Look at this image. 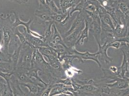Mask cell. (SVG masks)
<instances>
[{"instance_id":"6da1fadb","label":"cell","mask_w":129,"mask_h":96,"mask_svg":"<svg viewBox=\"0 0 129 96\" xmlns=\"http://www.w3.org/2000/svg\"><path fill=\"white\" fill-rule=\"evenodd\" d=\"M67 54L68 55H76L80 57L81 59L84 60H91L95 62L99 67L102 69V65L98 59V53L91 54L89 51H86L84 52H80L76 50L75 46L68 47L67 49Z\"/></svg>"},{"instance_id":"7a4b0ae2","label":"cell","mask_w":129,"mask_h":96,"mask_svg":"<svg viewBox=\"0 0 129 96\" xmlns=\"http://www.w3.org/2000/svg\"><path fill=\"white\" fill-rule=\"evenodd\" d=\"M88 16V15L85 10L79 13L76 16L75 18L72 22L70 29L62 36L63 38L69 35L77 28L80 27L83 23H84L85 19Z\"/></svg>"},{"instance_id":"3957f363","label":"cell","mask_w":129,"mask_h":96,"mask_svg":"<svg viewBox=\"0 0 129 96\" xmlns=\"http://www.w3.org/2000/svg\"><path fill=\"white\" fill-rule=\"evenodd\" d=\"M85 27V21L80 27L77 28L69 35L63 38V40L68 47L75 46V43L81 35V32Z\"/></svg>"},{"instance_id":"277c9868","label":"cell","mask_w":129,"mask_h":96,"mask_svg":"<svg viewBox=\"0 0 129 96\" xmlns=\"http://www.w3.org/2000/svg\"><path fill=\"white\" fill-rule=\"evenodd\" d=\"M53 28L54 30V31L53 33V36L50 41L48 43V46L51 47L52 48H54L55 50L57 45H60L63 46L65 49H67L68 47L66 46V45L64 42L63 38L59 31L58 30L54 23L53 25Z\"/></svg>"},{"instance_id":"5b68a950","label":"cell","mask_w":129,"mask_h":96,"mask_svg":"<svg viewBox=\"0 0 129 96\" xmlns=\"http://www.w3.org/2000/svg\"><path fill=\"white\" fill-rule=\"evenodd\" d=\"M109 43L106 42L102 45L98 46V59L103 61L106 64H109L113 61V59L110 57L108 54V50L109 49L108 44Z\"/></svg>"},{"instance_id":"8992f818","label":"cell","mask_w":129,"mask_h":96,"mask_svg":"<svg viewBox=\"0 0 129 96\" xmlns=\"http://www.w3.org/2000/svg\"><path fill=\"white\" fill-rule=\"evenodd\" d=\"M12 13L15 15V20L11 24L12 27L13 28H16L19 26H23L25 27L26 31L28 34H29L31 30L30 28V26L31 24L32 23L33 20L31 19H29L28 21L25 22L23 21H22L20 19L17 13H16L15 12H12Z\"/></svg>"},{"instance_id":"52a82bcc","label":"cell","mask_w":129,"mask_h":96,"mask_svg":"<svg viewBox=\"0 0 129 96\" xmlns=\"http://www.w3.org/2000/svg\"><path fill=\"white\" fill-rule=\"evenodd\" d=\"M23 33L24 34L27 41L30 44V45L33 47H38L40 46H48L47 43L45 42L42 39L37 38V37H35L32 35H31L30 34H28L26 31V29H25L24 32H23Z\"/></svg>"},{"instance_id":"ba28073f","label":"cell","mask_w":129,"mask_h":96,"mask_svg":"<svg viewBox=\"0 0 129 96\" xmlns=\"http://www.w3.org/2000/svg\"><path fill=\"white\" fill-rule=\"evenodd\" d=\"M93 27L92 31L93 32V36L98 44V46L101 45L100 38L101 34L102 32L101 27V19L100 17L93 20Z\"/></svg>"},{"instance_id":"9c48e42d","label":"cell","mask_w":129,"mask_h":96,"mask_svg":"<svg viewBox=\"0 0 129 96\" xmlns=\"http://www.w3.org/2000/svg\"><path fill=\"white\" fill-rule=\"evenodd\" d=\"M3 46L4 51L7 54H9V50L11 42L12 35L10 31L6 27H3Z\"/></svg>"},{"instance_id":"30bf717a","label":"cell","mask_w":129,"mask_h":96,"mask_svg":"<svg viewBox=\"0 0 129 96\" xmlns=\"http://www.w3.org/2000/svg\"><path fill=\"white\" fill-rule=\"evenodd\" d=\"M81 0H60V8L63 13L66 14L69 9L72 8Z\"/></svg>"},{"instance_id":"8fae6325","label":"cell","mask_w":129,"mask_h":96,"mask_svg":"<svg viewBox=\"0 0 129 96\" xmlns=\"http://www.w3.org/2000/svg\"><path fill=\"white\" fill-rule=\"evenodd\" d=\"M22 47V44H21L20 45H19L18 47H17L15 49L13 53L10 56L12 65H13L12 72L14 73L16 71V70L17 69L18 64V61L19 59Z\"/></svg>"},{"instance_id":"7c38bea8","label":"cell","mask_w":129,"mask_h":96,"mask_svg":"<svg viewBox=\"0 0 129 96\" xmlns=\"http://www.w3.org/2000/svg\"><path fill=\"white\" fill-rule=\"evenodd\" d=\"M54 14L50 10H42L37 9L35 12V15L40 18L43 21L49 22L53 21L52 18V16Z\"/></svg>"},{"instance_id":"4fadbf2b","label":"cell","mask_w":129,"mask_h":96,"mask_svg":"<svg viewBox=\"0 0 129 96\" xmlns=\"http://www.w3.org/2000/svg\"><path fill=\"white\" fill-rule=\"evenodd\" d=\"M15 79H13L12 77H11L10 81V85L13 92V96H26V94L22 90L17 78L15 76Z\"/></svg>"},{"instance_id":"5bb4252c","label":"cell","mask_w":129,"mask_h":96,"mask_svg":"<svg viewBox=\"0 0 129 96\" xmlns=\"http://www.w3.org/2000/svg\"><path fill=\"white\" fill-rule=\"evenodd\" d=\"M14 75H15V76L17 78L19 83H31L36 84L35 83V82L30 77H29L24 72H21V71H18L16 70L14 73Z\"/></svg>"},{"instance_id":"9a60e30c","label":"cell","mask_w":129,"mask_h":96,"mask_svg":"<svg viewBox=\"0 0 129 96\" xmlns=\"http://www.w3.org/2000/svg\"><path fill=\"white\" fill-rule=\"evenodd\" d=\"M40 71V70L37 68H30L28 70V71L26 73L29 77H30L32 80L33 79H34V81H36L40 83L43 84V85L47 87L48 84L45 83L43 80H42L41 77L39 75V72Z\"/></svg>"},{"instance_id":"2e32d148","label":"cell","mask_w":129,"mask_h":96,"mask_svg":"<svg viewBox=\"0 0 129 96\" xmlns=\"http://www.w3.org/2000/svg\"><path fill=\"white\" fill-rule=\"evenodd\" d=\"M89 27L87 22L85 21V27L83 29L81 32V35L79 37L78 39L76 41L75 46L76 45H83L84 39H87L88 40L89 39Z\"/></svg>"},{"instance_id":"e0dca14e","label":"cell","mask_w":129,"mask_h":96,"mask_svg":"<svg viewBox=\"0 0 129 96\" xmlns=\"http://www.w3.org/2000/svg\"><path fill=\"white\" fill-rule=\"evenodd\" d=\"M121 52L123 55V60L121 65L119 67V68L120 71V77L124 78H125L126 73L127 72L128 62L127 59V56L125 52L123 50H121Z\"/></svg>"},{"instance_id":"ac0fdd59","label":"cell","mask_w":129,"mask_h":96,"mask_svg":"<svg viewBox=\"0 0 129 96\" xmlns=\"http://www.w3.org/2000/svg\"><path fill=\"white\" fill-rule=\"evenodd\" d=\"M38 49L39 51L43 55H54L57 56V53L54 48L49 46H40L36 47Z\"/></svg>"},{"instance_id":"d6986e66","label":"cell","mask_w":129,"mask_h":96,"mask_svg":"<svg viewBox=\"0 0 129 96\" xmlns=\"http://www.w3.org/2000/svg\"><path fill=\"white\" fill-rule=\"evenodd\" d=\"M48 23V26L45 29L44 35H43V37L45 38V42L47 44L50 41L52 37L53 36L52 28L53 27V25L54 22V21H51Z\"/></svg>"},{"instance_id":"ffe728a7","label":"cell","mask_w":129,"mask_h":96,"mask_svg":"<svg viewBox=\"0 0 129 96\" xmlns=\"http://www.w3.org/2000/svg\"><path fill=\"white\" fill-rule=\"evenodd\" d=\"M20 85H23L27 87L30 93L33 95H37L40 92V88L38 85L31 83H19Z\"/></svg>"},{"instance_id":"44dd1931","label":"cell","mask_w":129,"mask_h":96,"mask_svg":"<svg viewBox=\"0 0 129 96\" xmlns=\"http://www.w3.org/2000/svg\"><path fill=\"white\" fill-rule=\"evenodd\" d=\"M85 3L86 2H85L84 0H81L80 2H79L74 7L71 8V9L69 11L70 16H72L75 12H79V13H80L81 12L83 11L84 10H85Z\"/></svg>"},{"instance_id":"7402d4cb","label":"cell","mask_w":129,"mask_h":96,"mask_svg":"<svg viewBox=\"0 0 129 96\" xmlns=\"http://www.w3.org/2000/svg\"><path fill=\"white\" fill-rule=\"evenodd\" d=\"M14 28V34H15V35L18 38L19 40L20 41V42L22 45H29V46H30L32 47H33L30 45V44L27 41L26 38L25 37L24 34L23 33L20 32L18 30L17 27Z\"/></svg>"},{"instance_id":"603a6c76","label":"cell","mask_w":129,"mask_h":96,"mask_svg":"<svg viewBox=\"0 0 129 96\" xmlns=\"http://www.w3.org/2000/svg\"><path fill=\"white\" fill-rule=\"evenodd\" d=\"M99 16L100 17V19L104 22L105 23L108 24L109 26L111 27V28L113 29V31H114V30L115 29V24L113 22V19L111 18V16L108 13H107L103 16Z\"/></svg>"},{"instance_id":"cb8c5ba5","label":"cell","mask_w":129,"mask_h":96,"mask_svg":"<svg viewBox=\"0 0 129 96\" xmlns=\"http://www.w3.org/2000/svg\"><path fill=\"white\" fill-rule=\"evenodd\" d=\"M97 90L98 87L96 86L90 84H85L82 85L81 89L79 91L86 93H92L94 92H96Z\"/></svg>"},{"instance_id":"d4e9b609","label":"cell","mask_w":129,"mask_h":96,"mask_svg":"<svg viewBox=\"0 0 129 96\" xmlns=\"http://www.w3.org/2000/svg\"><path fill=\"white\" fill-rule=\"evenodd\" d=\"M47 5L48 6L50 10L53 13L55 14L63 13L60 8L56 5L54 1H52L49 2L47 4Z\"/></svg>"},{"instance_id":"484cf974","label":"cell","mask_w":129,"mask_h":96,"mask_svg":"<svg viewBox=\"0 0 129 96\" xmlns=\"http://www.w3.org/2000/svg\"><path fill=\"white\" fill-rule=\"evenodd\" d=\"M69 12V11H68ZM68 13L66 14H54L52 16V20L54 23H61V22L63 21L66 18V17L67 16Z\"/></svg>"},{"instance_id":"4316f807","label":"cell","mask_w":129,"mask_h":96,"mask_svg":"<svg viewBox=\"0 0 129 96\" xmlns=\"http://www.w3.org/2000/svg\"><path fill=\"white\" fill-rule=\"evenodd\" d=\"M118 10L122 13L125 15L129 10V3L121 2L118 5Z\"/></svg>"},{"instance_id":"83f0119b","label":"cell","mask_w":129,"mask_h":96,"mask_svg":"<svg viewBox=\"0 0 129 96\" xmlns=\"http://www.w3.org/2000/svg\"><path fill=\"white\" fill-rule=\"evenodd\" d=\"M101 27L102 32L105 33H114L113 30L111 27L109 26L108 24L105 23L101 19Z\"/></svg>"},{"instance_id":"f1b7e54d","label":"cell","mask_w":129,"mask_h":96,"mask_svg":"<svg viewBox=\"0 0 129 96\" xmlns=\"http://www.w3.org/2000/svg\"><path fill=\"white\" fill-rule=\"evenodd\" d=\"M1 96H13V92L12 88H10L7 85L2 91Z\"/></svg>"},{"instance_id":"f546056e","label":"cell","mask_w":129,"mask_h":96,"mask_svg":"<svg viewBox=\"0 0 129 96\" xmlns=\"http://www.w3.org/2000/svg\"><path fill=\"white\" fill-rule=\"evenodd\" d=\"M95 7L96 8V12L99 16H101L108 13L107 9L104 7L101 6L100 4L97 5Z\"/></svg>"},{"instance_id":"4dcf8cb0","label":"cell","mask_w":129,"mask_h":96,"mask_svg":"<svg viewBox=\"0 0 129 96\" xmlns=\"http://www.w3.org/2000/svg\"><path fill=\"white\" fill-rule=\"evenodd\" d=\"M129 95V87L119 89L115 93V96H128Z\"/></svg>"},{"instance_id":"1f68e13d","label":"cell","mask_w":129,"mask_h":96,"mask_svg":"<svg viewBox=\"0 0 129 96\" xmlns=\"http://www.w3.org/2000/svg\"><path fill=\"white\" fill-rule=\"evenodd\" d=\"M38 1L39 3V8L38 9L42 10H50L46 4V0H38Z\"/></svg>"},{"instance_id":"d6a6232c","label":"cell","mask_w":129,"mask_h":96,"mask_svg":"<svg viewBox=\"0 0 129 96\" xmlns=\"http://www.w3.org/2000/svg\"><path fill=\"white\" fill-rule=\"evenodd\" d=\"M123 43V42H120V41H118L117 40H114L113 42H112L109 43L108 44V47L109 48H113L115 49H119V48H120L122 45L123 46V45H122V44Z\"/></svg>"},{"instance_id":"836d02e7","label":"cell","mask_w":129,"mask_h":96,"mask_svg":"<svg viewBox=\"0 0 129 96\" xmlns=\"http://www.w3.org/2000/svg\"><path fill=\"white\" fill-rule=\"evenodd\" d=\"M72 83H73V81L71 79V78L67 77L66 79H63L58 80L57 81V83H60V84H62L64 85L71 86V85H72Z\"/></svg>"},{"instance_id":"e575fe53","label":"cell","mask_w":129,"mask_h":96,"mask_svg":"<svg viewBox=\"0 0 129 96\" xmlns=\"http://www.w3.org/2000/svg\"><path fill=\"white\" fill-rule=\"evenodd\" d=\"M111 88L107 85H103L100 88V92L101 93H105L109 95L111 93Z\"/></svg>"},{"instance_id":"d590c367","label":"cell","mask_w":129,"mask_h":96,"mask_svg":"<svg viewBox=\"0 0 129 96\" xmlns=\"http://www.w3.org/2000/svg\"><path fill=\"white\" fill-rule=\"evenodd\" d=\"M74 72L73 71V70L71 68V67H70L68 69H67L64 71V74L66 75L67 77L68 78H72L74 75Z\"/></svg>"},{"instance_id":"8d00e7d4","label":"cell","mask_w":129,"mask_h":96,"mask_svg":"<svg viewBox=\"0 0 129 96\" xmlns=\"http://www.w3.org/2000/svg\"><path fill=\"white\" fill-rule=\"evenodd\" d=\"M52 88V85H49L48 86H47L46 88L45 89V90L43 91L41 95L40 96H49L51 90Z\"/></svg>"},{"instance_id":"74e56055","label":"cell","mask_w":129,"mask_h":96,"mask_svg":"<svg viewBox=\"0 0 129 96\" xmlns=\"http://www.w3.org/2000/svg\"><path fill=\"white\" fill-rule=\"evenodd\" d=\"M11 1H13L16 2L19 4H26L28 2V0H9Z\"/></svg>"},{"instance_id":"f35d334b","label":"cell","mask_w":129,"mask_h":96,"mask_svg":"<svg viewBox=\"0 0 129 96\" xmlns=\"http://www.w3.org/2000/svg\"><path fill=\"white\" fill-rule=\"evenodd\" d=\"M3 41V28L0 29V43H2Z\"/></svg>"},{"instance_id":"ab89813d","label":"cell","mask_w":129,"mask_h":96,"mask_svg":"<svg viewBox=\"0 0 129 96\" xmlns=\"http://www.w3.org/2000/svg\"><path fill=\"white\" fill-rule=\"evenodd\" d=\"M55 96H73V95H71L67 94H66V93H62L61 94H59L58 95Z\"/></svg>"},{"instance_id":"60d3db41","label":"cell","mask_w":129,"mask_h":96,"mask_svg":"<svg viewBox=\"0 0 129 96\" xmlns=\"http://www.w3.org/2000/svg\"><path fill=\"white\" fill-rule=\"evenodd\" d=\"M127 73L129 74V64H128V68H127Z\"/></svg>"},{"instance_id":"b9f144b4","label":"cell","mask_w":129,"mask_h":96,"mask_svg":"<svg viewBox=\"0 0 129 96\" xmlns=\"http://www.w3.org/2000/svg\"><path fill=\"white\" fill-rule=\"evenodd\" d=\"M54 1V0H46V4H47L50 1Z\"/></svg>"},{"instance_id":"7bdbcfd3","label":"cell","mask_w":129,"mask_h":96,"mask_svg":"<svg viewBox=\"0 0 129 96\" xmlns=\"http://www.w3.org/2000/svg\"><path fill=\"white\" fill-rule=\"evenodd\" d=\"M2 28H3V27H2V26L0 25V29H2Z\"/></svg>"},{"instance_id":"ee69618b","label":"cell","mask_w":129,"mask_h":96,"mask_svg":"<svg viewBox=\"0 0 129 96\" xmlns=\"http://www.w3.org/2000/svg\"><path fill=\"white\" fill-rule=\"evenodd\" d=\"M84 1L85 2H86V1H87V0H84Z\"/></svg>"},{"instance_id":"f6af8a7d","label":"cell","mask_w":129,"mask_h":96,"mask_svg":"<svg viewBox=\"0 0 129 96\" xmlns=\"http://www.w3.org/2000/svg\"><path fill=\"white\" fill-rule=\"evenodd\" d=\"M100 96H102V95H101H101H100Z\"/></svg>"},{"instance_id":"bcb514c9","label":"cell","mask_w":129,"mask_h":96,"mask_svg":"<svg viewBox=\"0 0 129 96\" xmlns=\"http://www.w3.org/2000/svg\"></svg>"},{"instance_id":"7dc6e473","label":"cell","mask_w":129,"mask_h":96,"mask_svg":"<svg viewBox=\"0 0 129 96\" xmlns=\"http://www.w3.org/2000/svg\"><path fill=\"white\" fill-rule=\"evenodd\" d=\"M128 96H129V95H128Z\"/></svg>"},{"instance_id":"c3c4849f","label":"cell","mask_w":129,"mask_h":96,"mask_svg":"<svg viewBox=\"0 0 129 96\" xmlns=\"http://www.w3.org/2000/svg\"></svg>"}]
</instances>
